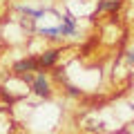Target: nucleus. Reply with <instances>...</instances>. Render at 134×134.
<instances>
[{"label":"nucleus","instance_id":"1","mask_svg":"<svg viewBox=\"0 0 134 134\" xmlns=\"http://www.w3.org/2000/svg\"><path fill=\"white\" fill-rule=\"evenodd\" d=\"M29 87H31V92L38 96V98H52V94H54L52 81H49L47 72H38L36 76H34V83Z\"/></svg>","mask_w":134,"mask_h":134},{"label":"nucleus","instance_id":"2","mask_svg":"<svg viewBox=\"0 0 134 134\" xmlns=\"http://www.w3.org/2000/svg\"><path fill=\"white\" fill-rule=\"evenodd\" d=\"M14 74L16 76H20V74H27V72H38L40 67H38V56H25L20 58V60L14 63Z\"/></svg>","mask_w":134,"mask_h":134},{"label":"nucleus","instance_id":"3","mask_svg":"<svg viewBox=\"0 0 134 134\" xmlns=\"http://www.w3.org/2000/svg\"><path fill=\"white\" fill-rule=\"evenodd\" d=\"M58 56H60L58 49H45V52L38 56V67H40L38 72H47V69H52V67H56Z\"/></svg>","mask_w":134,"mask_h":134},{"label":"nucleus","instance_id":"4","mask_svg":"<svg viewBox=\"0 0 134 134\" xmlns=\"http://www.w3.org/2000/svg\"><path fill=\"white\" fill-rule=\"evenodd\" d=\"M76 18H74L72 11H65L63 14V23L58 25V31H60L63 38H67V36H76Z\"/></svg>","mask_w":134,"mask_h":134},{"label":"nucleus","instance_id":"5","mask_svg":"<svg viewBox=\"0 0 134 134\" xmlns=\"http://www.w3.org/2000/svg\"><path fill=\"white\" fill-rule=\"evenodd\" d=\"M121 7H123V0H98V5H96V14H103V11L116 14ZM96 14H94V16H96Z\"/></svg>","mask_w":134,"mask_h":134},{"label":"nucleus","instance_id":"6","mask_svg":"<svg viewBox=\"0 0 134 134\" xmlns=\"http://www.w3.org/2000/svg\"><path fill=\"white\" fill-rule=\"evenodd\" d=\"M18 9H20V14L29 16V20H31V23H36V20H40V18L45 16V11H54V9H49V7H40V9H31V7H27V5L18 7Z\"/></svg>","mask_w":134,"mask_h":134},{"label":"nucleus","instance_id":"7","mask_svg":"<svg viewBox=\"0 0 134 134\" xmlns=\"http://www.w3.org/2000/svg\"><path fill=\"white\" fill-rule=\"evenodd\" d=\"M38 34L43 36V38H47V40H56V38H60V31H58V27H40Z\"/></svg>","mask_w":134,"mask_h":134},{"label":"nucleus","instance_id":"8","mask_svg":"<svg viewBox=\"0 0 134 134\" xmlns=\"http://www.w3.org/2000/svg\"><path fill=\"white\" fill-rule=\"evenodd\" d=\"M65 94L69 96V98H81V96H83V92L78 90L76 85H65Z\"/></svg>","mask_w":134,"mask_h":134},{"label":"nucleus","instance_id":"9","mask_svg":"<svg viewBox=\"0 0 134 134\" xmlns=\"http://www.w3.org/2000/svg\"><path fill=\"white\" fill-rule=\"evenodd\" d=\"M0 98L5 100V103H9V105H11V103H16V96H14V94H9L5 87H0Z\"/></svg>","mask_w":134,"mask_h":134},{"label":"nucleus","instance_id":"10","mask_svg":"<svg viewBox=\"0 0 134 134\" xmlns=\"http://www.w3.org/2000/svg\"><path fill=\"white\" fill-rule=\"evenodd\" d=\"M125 58H127V63H132V65H134V47H130V49H127Z\"/></svg>","mask_w":134,"mask_h":134}]
</instances>
